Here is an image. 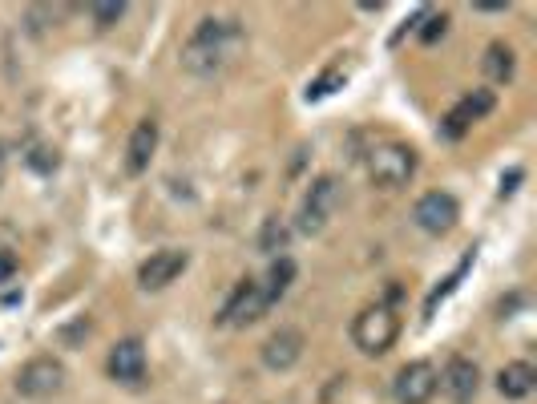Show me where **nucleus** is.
I'll use <instances>...</instances> for the list:
<instances>
[{
    "label": "nucleus",
    "mask_w": 537,
    "mask_h": 404,
    "mask_svg": "<svg viewBox=\"0 0 537 404\" xmlns=\"http://www.w3.org/2000/svg\"><path fill=\"white\" fill-rule=\"evenodd\" d=\"M445 29H449V17H445V13H424L420 41H424V45H433V41H441V37H445Z\"/></svg>",
    "instance_id": "nucleus-22"
},
{
    "label": "nucleus",
    "mask_w": 537,
    "mask_h": 404,
    "mask_svg": "<svg viewBox=\"0 0 537 404\" xmlns=\"http://www.w3.org/2000/svg\"><path fill=\"white\" fill-rule=\"evenodd\" d=\"M154 150H158V122H138L134 134H130V146H126V170L142 174L150 166Z\"/></svg>",
    "instance_id": "nucleus-14"
},
{
    "label": "nucleus",
    "mask_w": 537,
    "mask_h": 404,
    "mask_svg": "<svg viewBox=\"0 0 537 404\" xmlns=\"http://www.w3.org/2000/svg\"><path fill=\"white\" fill-rule=\"evenodd\" d=\"M299 356H303V332H299V328H279V332H271V336L263 340V364H267L271 372L295 368Z\"/></svg>",
    "instance_id": "nucleus-10"
},
{
    "label": "nucleus",
    "mask_w": 537,
    "mask_h": 404,
    "mask_svg": "<svg viewBox=\"0 0 537 404\" xmlns=\"http://www.w3.org/2000/svg\"><path fill=\"white\" fill-rule=\"evenodd\" d=\"M186 267H190V255H186V251H154V255L138 267V283H142L146 291H162V287H170Z\"/></svg>",
    "instance_id": "nucleus-9"
},
{
    "label": "nucleus",
    "mask_w": 537,
    "mask_h": 404,
    "mask_svg": "<svg viewBox=\"0 0 537 404\" xmlns=\"http://www.w3.org/2000/svg\"><path fill=\"white\" fill-rule=\"evenodd\" d=\"M29 162H33L37 170H53V166H57V150H45V146H41V150L29 154Z\"/></svg>",
    "instance_id": "nucleus-23"
},
{
    "label": "nucleus",
    "mask_w": 537,
    "mask_h": 404,
    "mask_svg": "<svg viewBox=\"0 0 537 404\" xmlns=\"http://www.w3.org/2000/svg\"><path fill=\"white\" fill-rule=\"evenodd\" d=\"M533 384H537V372H533V364H525V360H513V364H505V368L497 372V392H501L505 400L529 396Z\"/></svg>",
    "instance_id": "nucleus-15"
},
{
    "label": "nucleus",
    "mask_w": 537,
    "mask_h": 404,
    "mask_svg": "<svg viewBox=\"0 0 537 404\" xmlns=\"http://www.w3.org/2000/svg\"><path fill=\"white\" fill-rule=\"evenodd\" d=\"M110 376L122 384H138L146 376V348L142 340H118L110 348Z\"/></svg>",
    "instance_id": "nucleus-12"
},
{
    "label": "nucleus",
    "mask_w": 537,
    "mask_h": 404,
    "mask_svg": "<svg viewBox=\"0 0 537 404\" xmlns=\"http://www.w3.org/2000/svg\"><path fill=\"white\" fill-rule=\"evenodd\" d=\"M400 336V316L388 308V303H376V308H364L352 324V340L364 356H384Z\"/></svg>",
    "instance_id": "nucleus-2"
},
{
    "label": "nucleus",
    "mask_w": 537,
    "mask_h": 404,
    "mask_svg": "<svg viewBox=\"0 0 537 404\" xmlns=\"http://www.w3.org/2000/svg\"><path fill=\"white\" fill-rule=\"evenodd\" d=\"M469 267H473V251H469V255H465L461 263H457V271H453V275H449V279H445V283H441V287H437L433 295H428V303H424V312H428V316L437 312V303H441V299H445L449 291H457V283L465 279V271H469Z\"/></svg>",
    "instance_id": "nucleus-18"
},
{
    "label": "nucleus",
    "mask_w": 537,
    "mask_h": 404,
    "mask_svg": "<svg viewBox=\"0 0 537 404\" xmlns=\"http://www.w3.org/2000/svg\"><path fill=\"white\" fill-rule=\"evenodd\" d=\"M65 388V364L57 356H33L21 372H17V392L25 400H49Z\"/></svg>",
    "instance_id": "nucleus-5"
},
{
    "label": "nucleus",
    "mask_w": 537,
    "mask_h": 404,
    "mask_svg": "<svg viewBox=\"0 0 537 404\" xmlns=\"http://www.w3.org/2000/svg\"><path fill=\"white\" fill-rule=\"evenodd\" d=\"M368 174H372L376 186L400 190V186H408L412 174H416V150L404 146V142H384V146H376V150L368 154Z\"/></svg>",
    "instance_id": "nucleus-4"
},
{
    "label": "nucleus",
    "mask_w": 537,
    "mask_h": 404,
    "mask_svg": "<svg viewBox=\"0 0 537 404\" xmlns=\"http://www.w3.org/2000/svg\"><path fill=\"white\" fill-rule=\"evenodd\" d=\"M489 110H493V93H489V89H477V93H469V97L461 101V106L445 118L441 134H445V138H461V134H465L473 122H481Z\"/></svg>",
    "instance_id": "nucleus-13"
},
{
    "label": "nucleus",
    "mask_w": 537,
    "mask_h": 404,
    "mask_svg": "<svg viewBox=\"0 0 537 404\" xmlns=\"http://www.w3.org/2000/svg\"><path fill=\"white\" fill-rule=\"evenodd\" d=\"M291 279H295V263H291L287 255H279V259L271 263V271H267V283H263V291H267V303H279V299L287 295Z\"/></svg>",
    "instance_id": "nucleus-16"
},
{
    "label": "nucleus",
    "mask_w": 537,
    "mask_h": 404,
    "mask_svg": "<svg viewBox=\"0 0 537 404\" xmlns=\"http://www.w3.org/2000/svg\"><path fill=\"white\" fill-rule=\"evenodd\" d=\"M13 271H17V259H13L9 251H0V283H9V279H13Z\"/></svg>",
    "instance_id": "nucleus-24"
},
{
    "label": "nucleus",
    "mask_w": 537,
    "mask_h": 404,
    "mask_svg": "<svg viewBox=\"0 0 537 404\" xmlns=\"http://www.w3.org/2000/svg\"><path fill=\"white\" fill-rule=\"evenodd\" d=\"M437 388H441V372L428 364V360L404 364V368L396 372V380H392V396H396L400 404H428V400L437 396Z\"/></svg>",
    "instance_id": "nucleus-7"
},
{
    "label": "nucleus",
    "mask_w": 537,
    "mask_h": 404,
    "mask_svg": "<svg viewBox=\"0 0 537 404\" xmlns=\"http://www.w3.org/2000/svg\"><path fill=\"white\" fill-rule=\"evenodd\" d=\"M239 49H243V29H239V21L206 17V21H198L194 37L186 41L182 65H186L190 73H198V77H210V73H219Z\"/></svg>",
    "instance_id": "nucleus-1"
},
{
    "label": "nucleus",
    "mask_w": 537,
    "mask_h": 404,
    "mask_svg": "<svg viewBox=\"0 0 537 404\" xmlns=\"http://www.w3.org/2000/svg\"><path fill=\"white\" fill-rule=\"evenodd\" d=\"M441 388L449 392V400H457V404H473V396H477V388H481V372H477V364H473L469 356H453V360L445 364V372H441Z\"/></svg>",
    "instance_id": "nucleus-11"
},
{
    "label": "nucleus",
    "mask_w": 537,
    "mask_h": 404,
    "mask_svg": "<svg viewBox=\"0 0 537 404\" xmlns=\"http://www.w3.org/2000/svg\"><path fill=\"white\" fill-rule=\"evenodd\" d=\"M336 207H340V178H332V174H324V178H315V182L307 186L303 202H299V215H295V227H299L303 235H319V231H324V227L332 223Z\"/></svg>",
    "instance_id": "nucleus-3"
},
{
    "label": "nucleus",
    "mask_w": 537,
    "mask_h": 404,
    "mask_svg": "<svg viewBox=\"0 0 537 404\" xmlns=\"http://www.w3.org/2000/svg\"><path fill=\"white\" fill-rule=\"evenodd\" d=\"M89 13L97 21V29H110V25H118L126 17V5H122V0H110V5H93Z\"/></svg>",
    "instance_id": "nucleus-21"
},
{
    "label": "nucleus",
    "mask_w": 537,
    "mask_h": 404,
    "mask_svg": "<svg viewBox=\"0 0 537 404\" xmlns=\"http://www.w3.org/2000/svg\"><path fill=\"white\" fill-rule=\"evenodd\" d=\"M485 73H489L493 81H509V77H513V49L501 45V41H493V45L485 49Z\"/></svg>",
    "instance_id": "nucleus-17"
},
{
    "label": "nucleus",
    "mask_w": 537,
    "mask_h": 404,
    "mask_svg": "<svg viewBox=\"0 0 537 404\" xmlns=\"http://www.w3.org/2000/svg\"><path fill=\"white\" fill-rule=\"evenodd\" d=\"M344 77H348V73H344V69H336V65H332V69H324V73H319V77L307 85V101H319V97L336 93V89L344 85Z\"/></svg>",
    "instance_id": "nucleus-19"
},
{
    "label": "nucleus",
    "mask_w": 537,
    "mask_h": 404,
    "mask_svg": "<svg viewBox=\"0 0 537 404\" xmlns=\"http://www.w3.org/2000/svg\"><path fill=\"white\" fill-rule=\"evenodd\" d=\"M267 291H263V283H255V279H243L239 287H235V295L227 299V308H223V324L227 328H247V324H255V320H263L267 316Z\"/></svg>",
    "instance_id": "nucleus-8"
},
{
    "label": "nucleus",
    "mask_w": 537,
    "mask_h": 404,
    "mask_svg": "<svg viewBox=\"0 0 537 404\" xmlns=\"http://www.w3.org/2000/svg\"><path fill=\"white\" fill-rule=\"evenodd\" d=\"M412 219L424 235H449L461 219V207H457V198L445 194V190H428L416 198V207H412Z\"/></svg>",
    "instance_id": "nucleus-6"
},
{
    "label": "nucleus",
    "mask_w": 537,
    "mask_h": 404,
    "mask_svg": "<svg viewBox=\"0 0 537 404\" xmlns=\"http://www.w3.org/2000/svg\"><path fill=\"white\" fill-rule=\"evenodd\" d=\"M259 247L263 251H283L287 247V223L283 219H267L263 223V235H259Z\"/></svg>",
    "instance_id": "nucleus-20"
}]
</instances>
